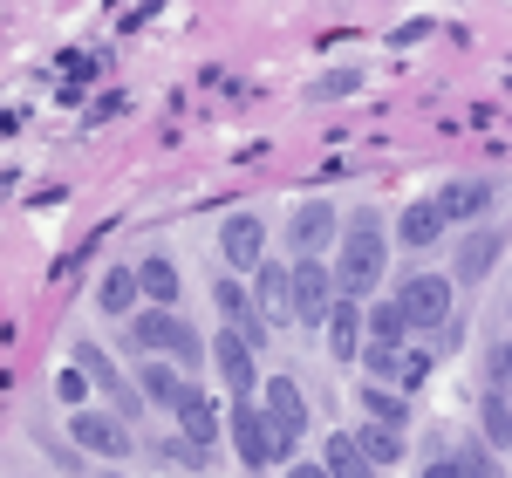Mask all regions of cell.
<instances>
[{"label": "cell", "mask_w": 512, "mask_h": 478, "mask_svg": "<svg viewBox=\"0 0 512 478\" xmlns=\"http://www.w3.org/2000/svg\"><path fill=\"white\" fill-rule=\"evenodd\" d=\"M383 260H390V246H383V226L369 219V212H355L349 219V239H342V260H335V287L362 301V294H376V280H383Z\"/></svg>", "instance_id": "cell-1"}, {"label": "cell", "mask_w": 512, "mask_h": 478, "mask_svg": "<svg viewBox=\"0 0 512 478\" xmlns=\"http://www.w3.org/2000/svg\"><path fill=\"white\" fill-rule=\"evenodd\" d=\"M130 342H137L144 356H158V362H178V369L205 362V342H198V328H192V321H178L171 308H151V315H137V321H130Z\"/></svg>", "instance_id": "cell-2"}, {"label": "cell", "mask_w": 512, "mask_h": 478, "mask_svg": "<svg viewBox=\"0 0 512 478\" xmlns=\"http://www.w3.org/2000/svg\"><path fill=\"white\" fill-rule=\"evenodd\" d=\"M226 424H233V444H239V458L260 472V465H280L287 451H280V438H274V424H267V410L246 397V403H233L226 410Z\"/></svg>", "instance_id": "cell-3"}, {"label": "cell", "mask_w": 512, "mask_h": 478, "mask_svg": "<svg viewBox=\"0 0 512 478\" xmlns=\"http://www.w3.org/2000/svg\"><path fill=\"white\" fill-rule=\"evenodd\" d=\"M69 438L82 451H96V458H130L137 451V438H130V424H123L117 410H76L69 417Z\"/></svg>", "instance_id": "cell-4"}, {"label": "cell", "mask_w": 512, "mask_h": 478, "mask_svg": "<svg viewBox=\"0 0 512 478\" xmlns=\"http://www.w3.org/2000/svg\"><path fill=\"white\" fill-rule=\"evenodd\" d=\"M260 410H267V424H274L280 451H294L301 431H308V397H301V383H294V376H274L267 397H260Z\"/></svg>", "instance_id": "cell-5"}, {"label": "cell", "mask_w": 512, "mask_h": 478, "mask_svg": "<svg viewBox=\"0 0 512 478\" xmlns=\"http://www.w3.org/2000/svg\"><path fill=\"white\" fill-rule=\"evenodd\" d=\"M219 253H226L233 274H260V267H267V226H260L253 212H233V219L219 226Z\"/></svg>", "instance_id": "cell-6"}, {"label": "cell", "mask_w": 512, "mask_h": 478, "mask_svg": "<svg viewBox=\"0 0 512 478\" xmlns=\"http://www.w3.org/2000/svg\"><path fill=\"white\" fill-rule=\"evenodd\" d=\"M396 301H403L410 328H444V321H451V280L444 274H410Z\"/></svg>", "instance_id": "cell-7"}, {"label": "cell", "mask_w": 512, "mask_h": 478, "mask_svg": "<svg viewBox=\"0 0 512 478\" xmlns=\"http://www.w3.org/2000/svg\"><path fill=\"white\" fill-rule=\"evenodd\" d=\"M328 315H335V274L321 260H294V321L328 328Z\"/></svg>", "instance_id": "cell-8"}, {"label": "cell", "mask_w": 512, "mask_h": 478, "mask_svg": "<svg viewBox=\"0 0 512 478\" xmlns=\"http://www.w3.org/2000/svg\"><path fill=\"white\" fill-rule=\"evenodd\" d=\"M335 233H342V219H335V205H328V199H308L301 212H294V226H287V239H294L301 260H315L321 246H335Z\"/></svg>", "instance_id": "cell-9"}, {"label": "cell", "mask_w": 512, "mask_h": 478, "mask_svg": "<svg viewBox=\"0 0 512 478\" xmlns=\"http://www.w3.org/2000/svg\"><path fill=\"white\" fill-rule=\"evenodd\" d=\"M253 308H260V321H294V267H260L253 274Z\"/></svg>", "instance_id": "cell-10"}, {"label": "cell", "mask_w": 512, "mask_h": 478, "mask_svg": "<svg viewBox=\"0 0 512 478\" xmlns=\"http://www.w3.org/2000/svg\"><path fill=\"white\" fill-rule=\"evenodd\" d=\"M178 424H185V438H192L198 451H212V444H219V431H226L219 403L205 397V390H185V403H178Z\"/></svg>", "instance_id": "cell-11"}, {"label": "cell", "mask_w": 512, "mask_h": 478, "mask_svg": "<svg viewBox=\"0 0 512 478\" xmlns=\"http://www.w3.org/2000/svg\"><path fill=\"white\" fill-rule=\"evenodd\" d=\"M212 362H219V376H226V390H233L239 403L253 397V349H246V342H239L233 328H226V335H219V342H212Z\"/></svg>", "instance_id": "cell-12"}, {"label": "cell", "mask_w": 512, "mask_h": 478, "mask_svg": "<svg viewBox=\"0 0 512 478\" xmlns=\"http://www.w3.org/2000/svg\"><path fill=\"white\" fill-rule=\"evenodd\" d=\"M76 356H82L76 369L96 383V390H103V397H110V410H117V417H130V410H137V390H130L117 369H110V356H103V349H76Z\"/></svg>", "instance_id": "cell-13"}, {"label": "cell", "mask_w": 512, "mask_h": 478, "mask_svg": "<svg viewBox=\"0 0 512 478\" xmlns=\"http://www.w3.org/2000/svg\"><path fill=\"white\" fill-rule=\"evenodd\" d=\"M499 246H506V233H465V246H458V280H485L492 267H499Z\"/></svg>", "instance_id": "cell-14"}, {"label": "cell", "mask_w": 512, "mask_h": 478, "mask_svg": "<svg viewBox=\"0 0 512 478\" xmlns=\"http://www.w3.org/2000/svg\"><path fill=\"white\" fill-rule=\"evenodd\" d=\"M328 356H362V301H335V315H328Z\"/></svg>", "instance_id": "cell-15"}, {"label": "cell", "mask_w": 512, "mask_h": 478, "mask_svg": "<svg viewBox=\"0 0 512 478\" xmlns=\"http://www.w3.org/2000/svg\"><path fill=\"white\" fill-rule=\"evenodd\" d=\"M444 226H451V219H444V212H437V199H431V205H410V212L396 219V239L424 253V246H437V233H444Z\"/></svg>", "instance_id": "cell-16"}, {"label": "cell", "mask_w": 512, "mask_h": 478, "mask_svg": "<svg viewBox=\"0 0 512 478\" xmlns=\"http://www.w3.org/2000/svg\"><path fill=\"white\" fill-rule=\"evenodd\" d=\"M185 390H192V383L178 376V362L144 356V397H151V403H171V410H178V403H185Z\"/></svg>", "instance_id": "cell-17"}, {"label": "cell", "mask_w": 512, "mask_h": 478, "mask_svg": "<svg viewBox=\"0 0 512 478\" xmlns=\"http://www.w3.org/2000/svg\"><path fill=\"white\" fill-rule=\"evenodd\" d=\"M485 205H492V185H478V178H458V185H444L437 212H444V219H478Z\"/></svg>", "instance_id": "cell-18"}, {"label": "cell", "mask_w": 512, "mask_h": 478, "mask_svg": "<svg viewBox=\"0 0 512 478\" xmlns=\"http://www.w3.org/2000/svg\"><path fill=\"white\" fill-rule=\"evenodd\" d=\"M137 294H144L137 267H110V274H103V301H96V308H103V315H130V308H137Z\"/></svg>", "instance_id": "cell-19"}, {"label": "cell", "mask_w": 512, "mask_h": 478, "mask_svg": "<svg viewBox=\"0 0 512 478\" xmlns=\"http://www.w3.org/2000/svg\"><path fill=\"white\" fill-rule=\"evenodd\" d=\"M355 444H362V458H369V465H396V458H403V431L376 424V417H369V424L355 431Z\"/></svg>", "instance_id": "cell-20"}, {"label": "cell", "mask_w": 512, "mask_h": 478, "mask_svg": "<svg viewBox=\"0 0 512 478\" xmlns=\"http://www.w3.org/2000/svg\"><path fill=\"white\" fill-rule=\"evenodd\" d=\"M403 335H410V315H403V301H376V308H369V342H383V349H403Z\"/></svg>", "instance_id": "cell-21"}, {"label": "cell", "mask_w": 512, "mask_h": 478, "mask_svg": "<svg viewBox=\"0 0 512 478\" xmlns=\"http://www.w3.org/2000/svg\"><path fill=\"white\" fill-rule=\"evenodd\" d=\"M321 458H328V478H376V465L362 458V444H355V438H328Z\"/></svg>", "instance_id": "cell-22"}, {"label": "cell", "mask_w": 512, "mask_h": 478, "mask_svg": "<svg viewBox=\"0 0 512 478\" xmlns=\"http://www.w3.org/2000/svg\"><path fill=\"white\" fill-rule=\"evenodd\" d=\"M137 280H144V301H151V308H171V301H178V267H171V260H144Z\"/></svg>", "instance_id": "cell-23"}, {"label": "cell", "mask_w": 512, "mask_h": 478, "mask_svg": "<svg viewBox=\"0 0 512 478\" xmlns=\"http://www.w3.org/2000/svg\"><path fill=\"white\" fill-rule=\"evenodd\" d=\"M212 301H219V315L233 321V328H239V321H253V315H260V308H253V294H246L239 280H219V287H212Z\"/></svg>", "instance_id": "cell-24"}, {"label": "cell", "mask_w": 512, "mask_h": 478, "mask_svg": "<svg viewBox=\"0 0 512 478\" xmlns=\"http://www.w3.org/2000/svg\"><path fill=\"white\" fill-rule=\"evenodd\" d=\"M362 362H369V376H383V383H396V390H403V362H410V349H383V342H369V349H362Z\"/></svg>", "instance_id": "cell-25"}, {"label": "cell", "mask_w": 512, "mask_h": 478, "mask_svg": "<svg viewBox=\"0 0 512 478\" xmlns=\"http://www.w3.org/2000/svg\"><path fill=\"white\" fill-rule=\"evenodd\" d=\"M151 458H164L171 472H198V465H205V451H198L192 438H164V444H151Z\"/></svg>", "instance_id": "cell-26"}, {"label": "cell", "mask_w": 512, "mask_h": 478, "mask_svg": "<svg viewBox=\"0 0 512 478\" xmlns=\"http://www.w3.org/2000/svg\"><path fill=\"white\" fill-rule=\"evenodd\" d=\"M478 424H485V438H492V444H512V403L506 397H485V403H478Z\"/></svg>", "instance_id": "cell-27"}, {"label": "cell", "mask_w": 512, "mask_h": 478, "mask_svg": "<svg viewBox=\"0 0 512 478\" xmlns=\"http://www.w3.org/2000/svg\"><path fill=\"white\" fill-rule=\"evenodd\" d=\"M362 410H369V417H376V424H390V431H403V417H410V410H403V397H396V390H369V397H362Z\"/></svg>", "instance_id": "cell-28"}, {"label": "cell", "mask_w": 512, "mask_h": 478, "mask_svg": "<svg viewBox=\"0 0 512 478\" xmlns=\"http://www.w3.org/2000/svg\"><path fill=\"white\" fill-rule=\"evenodd\" d=\"M355 82H362L355 69H328V76L315 82V96H321V103H335V96H355Z\"/></svg>", "instance_id": "cell-29"}, {"label": "cell", "mask_w": 512, "mask_h": 478, "mask_svg": "<svg viewBox=\"0 0 512 478\" xmlns=\"http://www.w3.org/2000/svg\"><path fill=\"white\" fill-rule=\"evenodd\" d=\"M55 390H62V403L89 410V376H82V369H62V376H55Z\"/></svg>", "instance_id": "cell-30"}, {"label": "cell", "mask_w": 512, "mask_h": 478, "mask_svg": "<svg viewBox=\"0 0 512 478\" xmlns=\"http://www.w3.org/2000/svg\"><path fill=\"white\" fill-rule=\"evenodd\" d=\"M458 465H465V478H506L492 465V451H458Z\"/></svg>", "instance_id": "cell-31"}, {"label": "cell", "mask_w": 512, "mask_h": 478, "mask_svg": "<svg viewBox=\"0 0 512 478\" xmlns=\"http://www.w3.org/2000/svg\"><path fill=\"white\" fill-rule=\"evenodd\" d=\"M424 478H465V465H458V458H444V465H424Z\"/></svg>", "instance_id": "cell-32"}, {"label": "cell", "mask_w": 512, "mask_h": 478, "mask_svg": "<svg viewBox=\"0 0 512 478\" xmlns=\"http://www.w3.org/2000/svg\"><path fill=\"white\" fill-rule=\"evenodd\" d=\"M492 369H499V383H506V390H512V342H506V349H499V356H492Z\"/></svg>", "instance_id": "cell-33"}, {"label": "cell", "mask_w": 512, "mask_h": 478, "mask_svg": "<svg viewBox=\"0 0 512 478\" xmlns=\"http://www.w3.org/2000/svg\"><path fill=\"white\" fill-rule=\"evenodd\" d=\"M287 478H328V465H294Z\"/></svg>", "instance_id": "cell-34"}]
</instances>
